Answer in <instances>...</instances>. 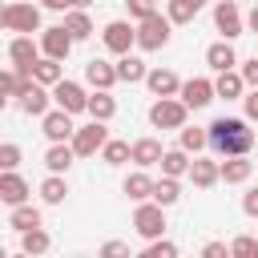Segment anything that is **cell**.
I'll use <instances>...</instances> for the list:
<instances>
[{"label":"cell","mask_w":258,"mask_h":258,"mask_svg":"<svg viewBox=\"0 0 258 258\" xmlns=\"http://www.w3.org/2000/svg\"><path fill=\"white\" fill-rule=\"evenodd\" d=\"M210 145H214V153H222V157H238V153H250L254 133L246 129L242 117H218V121L210 125Z\"/></svg>","instance_id":"6da1fadb"},{"label":"cell","mask_w":258,"mask_h":258,"mask_svg":"<svg viewBox=\"0 0 258 258\" xmlns=\"http://www.w3.org/2000/svg\"><path fill=\"white\" fill-rule=\"evenodd\" d=\"M0 24L8 32H36L40 28V8L36 4H20V0H8L4 12H0Z\"/></svg>","instance_id":"7a4b0ae2"},{"label":"cell","mask_w":258,"mask_h":258,"mask_svg":"<svg viewBox=\"0 0 258 258\" xmlns=\"http://www.w3.org/2000/svg\"><path fill=\"white\" fill-rule=\"evenodd\" d=\"M169 16H145V20H137V48H145V52H157V48H165L169 44Z\"/></svg>","instance_id":"3957f363"},{"label":"cell","mask_w":258,"mask_h":258,"mask_svg":"<svg viewBox=\"0 0 258 258\" xmlns=\"http://www.w3.org/2000/svg\"><path fill=\"white\" fill-rule=\"evenodd\" d=\"M185 101H173V97H157L153 101V109H149V121L157 125V129H181L185 125Z\"/></svg>","instance_id":"277c9868"},{"label":"cell","mask_w":258,"mask_h":258,"mask_svg":"<svg viewBox=\"0 0 258 258\" xmlns=\"http://www.w3.org/2000/svg\"><path fill=\"white\" fill-rule=\"evenodd\" d=\"M161 210H165L161 202H141V206H137L133 226H137L141 238H161V234H165V214H161Z\"/></svg>","instance_id":"5b68a950"},{"label":"cell","mask_w":258,"mask_h":258,"mask_svg":"<svg viewBox=\"0 0 258 258\" xmlns=\"http://www.w3.org/2000/svg\"><path fill=\"white\" fill-rule=\"evenodd\" d=\"M105 141H109L105 121H93V125H85V129L73 133V149H77V157H93L97 149H105Z\"/></svg>","instance_id":"8992f818"},{"label":"cell","mask_w":258,"mask_h":258,"mask_svg":"<svg viewBox=\"0 0 258 258\" xmlns=\"http://www.w3.org/2000/svg\"><path fill=\"white\" fill-rule=\"evenodd\" d=\"M8 60H12V69H16L20 77H32V64H36V44H32V36H12V40H8Z\"/></svg>","instance_id":"52a82bcc"},{"label":"cell","mask_w":258,"mask_h":258,"mask_svg":"<svg viewBox=\"0 0 258 258\" xmlns=\"http://www.w3.org/2000/svg\"><path fill=\"white\" fill-rule=\"evenodd\" d=\"M52 101L60 105V109H69V113H81V109H89V93L77 85V81H56L52 85Z\"/></svg>","instance_id":"ba28073f"},{"label":"cell","mask_w":258,"mask_h":258,"mask_svg":"<svg viewBox=\"0 0 258 258\" xmlns=\"http://www.w3.org/2000/svg\"><path fill=\"white\" fill-rule=\"evenodd\" d=\"M16 105H20L28 117H44V113H48V93H44V85L28 77L24 89H20V97H16Z\"/></svg>","instance_id":"9c48e42d"},{"label":"cell","mask_w":258,"mask_h":258,"mask_svg":"<svg viewBox=\"0 0 258 258\" xmlns=\"http://www.w3.org/2000/svg\"><path fill=\"white\" fill-rule=\"evenodd\" d=\"M73 32L64 28V24H52V28H44V36H40V48H44V56H56V60H64L69 56V48H73Z\"/></svg>","instance_id":"30bf717a"},{"label":"cell","mask_w":258,"mask_h":258,"mask_svg":"<svg viewBox=\"0 0 258 258\" xmlns=\"http://www.w3.org/2000/svg\"><path fill=\"white\" fill-rule=\"evenodd\" d=\"M40 129H44V137H48V141H73V133H77V125H73V113H69V109L44 113Z\"/></svg>","instance_id":"8fae6325"},{"label":"cell","mask_w":258,"mask_h":258,"mask_svg":"<svg viewBox=\"0 0 258 258\" xmlns=\"http://www.w3.org/2000/svg\"><path fill=\"white\" fill-rule=\"evenodd\" d=\"M129 44H137V28H129L125 20H113V24H105V48H109V52L125 56V52H129Z\"/></svg>","instance_id":"7c38bea8"},{"label":"cell","mask_w":258,"mask_h":258,"mask_svg":"<svg viewBox=\"0 0 258 258\" xmlns=\"http://www.w3.org/2000/svg\"><path fill=\"white\" fill-rule=\"evenodd\" d=\"M214 97H218V89H214V81H206V77H194V81L181 85V101H185L189 109H206Z\"/></svg>","instance_id":"4fadbf2b"},{"label":"cell","mask_w":258,"mask_h":258,"mask_svg":"<svg viewBox=\"0 0 258 258\" xmlns=\"http://www.w3.org/2000/svg\"><path fill=\"white\" fill-rule=\"evenodd\" d=\"M214 24H218V32H222L226 40L242 36V16H238V4H234V0H222V4L214 8Z\"/></svg>","instance_id":"5bb4252c"},{"label":"cell","mask_w":258,"mask_h":258,"mask_svg":"<svg viewBox=\"0 0 258 258\" xmlns=\"http://www.w3.org/2000/svg\"><path fill=\"white\" fill-rule=\"evenodd\" d=\"M24 198H28V181H24L16 169H4V173H0V202L24 206Z\"/></svg>","instance_id":"9a60e30c"},{"label":"cell","mask_w":258,"mask_h":258,"mask_svg":"<svg viewBox=\"0 0 258 258\" xmlns=\"http://www.w3.org/2000/svg\"><path fill=\"white\" fill-rule=\"evenodd\" d=\"M85 81L93 89H113L121 77H117V64H105V60H89L85 64Z\"/></svg>","instance_id":"2e32d148"},{"label":"cell","mask_w":258,"mask_h":258,"mask_svg":"<svg viewBox=\"0 0 258 258\" xmlns=\"http://www.w3.org/2000/svg\"><path fill=\"white\" fill-rule=\"evenodd\" d=\"M145 85H149L153 97H177V93H181V81H177L169 69H153V73L145 77Z\"/></svg>","instance_id":"e0dca14e"},{"label":"cell","mask_w":258,"mask_h":258,"mask_svg":"<svg viewBox=\"0 0 258 258\" xmlns=\"http://www.w3.org/2000/svg\"><path fill=\"white\" fill-rule=\"evenodd\" d=\"M161 157H165V149H161V141H157V137H141V141H133V161H137L141 169L161 165Z\"/></svg>","instance_id":"ac0fdd59"},{"label":"cell","mask_w":258,"mask_h":258,"mask_svg":"<svg viewBox=\"0 0 258 258\" xmlns=\"http://www.w3.org/2000/svg\"><path fill=\"white\" fill-rule=\"evenodd\" d=\"M218 177H222V165H214V161H202V157H194V161H189V181H194L198 189H210Z\"/></svg>","instance_id":"d6986e66"},{"label":"cell","mask_w":258,"mask_h":258,"mask_svg":"<svg viewBox=\"0 0 258 258\" xmlns=\"http://www.w3.org/2000/svg\"><path fill=\"white\" fill-rule=\"evenodd\" d=\"M206 64H210V69H218V73L234 69V64H238V56H234L230 40H218V44H210V48H206Z\"/></svg>","instance_id":"ffe728a7"},{"label":"cell","mask_w":258,"mask_h":258,"mask_svg":"<svg viewBox=\"0 0 258 258\" xmlns=\"http://www.w3.org/2000/svg\"><path fill=\"white\" fill-rule=\"evenodd\" d=\"M250 173H254V161H246V153H238V157H226V161H222V181H230V185L246 181Z\"/></svg>","instance_id":"44dd1931"},{"label":"cell","mask_w":258,"mask_h":258,"mask_svg":"<svg viewBox=\"0 0 258 258\" xmlns=\"http://www.w3.org/2000/svg\"><path fill=\"white\" fill-rule=\"evenodd\" d=\"M73 157H77V149H73V145H64V141H52V149L44 153V165H48L52 173H64V169L73 165Z\"/></svg>","instance_id":"7402d4cb"},{"label":"cell","mask_w":258,"mask_h":258,"mask_svg":"<svg viewBox=\"0 0 258 258\" xmlns=\"http://www.w3.org/2000/svg\"><path fill=\"white\" fill-rule=\"evenodd\" d=\"M214 89H218V97H242V89H246V77L242 73H234V69H226V73H218V81H214Z\"/></svg>","instance_id":"603a6c76"},{"label":"cell","mask_w":258,"mask_h":258,"mask_svg":"<svg viewBox=\"0 0 258 258\" xmlns=\"http://www.w3.org/2000/svg\"><path fill=\"white\" fill-rule=\"evenodd\" d=\"M89 113H93V121H109V117L117 113V101L109 97V89H97V93L89 97Z\"/></svg>","instance_id":"cb8c5ba5"},{"label":"cell","mask_w":258,"mask_h":258,"mask_svg":"<svg viewBox=\"0 0 258 258\" xmlns=\"http://www.w3.org/2000/svg\"><path fill=\"white\" fill-rule=\"evenodd\" d=\"M161 173H169V177L189 173V149H165V157H161Z\"/></svg>","instance_id":"d4e9b609"},{"label":"cell","mask_w":258,"mask_h":258,"mask_svg":"<svg viewBox=\"0 0 258 258\" xmlns=\"http://www.w3.org/2000/svg\"><path fill=\"white\" fill-rule=\"evenodd\" d=\"M125 194H129L133 202L153 198V177H149V173H141V169H137V173H129V177H125Z\"/></svg>","instance_id":"484cf974"},{"label":"cell","mask_w":258,"mask_h":258,"mask_svg":"<svg viewBox=\"0 0 258 258\" xmlns=\"http://www.w3.org/2000/svg\"><path fill=\"white\" fill-rule=\"evenodd\" d=\"M8 226L20 230V234H24V230H36V226H40V210H36V206H12Z\"/></svg>","instance_id":"4316f807"},{"label":"cell","mask_w":258,"mask_h":258,"mask_svg":"<svg viewBox=\"0 0 258 258\" xmlns=\"http://www.w3.org/2000/svg\"><path fill=\"white\" fill-rule=\"evenodd\" d=\"M117 77H121V81H129V85H137V81H145V77H149V69H145L137 56H129V52H125V56L117 60Z\"/></svg>","instance_id":"83f0119b"},{"label":"cell","mask_w":258,"mask_h":258,"mask_svg":"<svg viewBox=\"0 0 258 258\" xmlns=\"http://www.w3.org/2000/svg\"><path fill=\"white\" fill-rule=\"evenodd\" d=\"M64 73H60V60L56 56H44V60H36L32 64V81H40V85H56Z\"/></svg>","instance_id":"f1b7e54d"},{"label":"cell","mask_w":258,"mask_h":258,"mask_svg":"<svg viewBox=\"0 0 258 258\" xmlns=\"http://www.w3.org/2000/svg\"><path fill=\"white\" fill-rule=\"evenodd\" d=\"M202 4H206V0H169V12H165V16H169L173 24H189Z\"/></svg>","instance_id":"f546056e"},{"label":"cell","mask_w":258,"mask_h":258,"mask_svg":"<svg viewBox=\"0 0 258 258\" xmlns=\"http://www.w3.org/2000/svg\"><path fill=\"white\" fill-rule=\"evenodd\" d=\"M181 198V185H177V177H161V181H153V202H161V206H173Z\"/></svg>","instance_id":"4dcf8cb0"},{"label":"cell","mask_w":258,"mask_h":258,"mask_svg":"<svg viewBox=\"0 0 258 258\" xmlns=\"http://www.w3.org/2000/svg\"><path fill=\"white\" fill-rule=\"evenodd\" d=\"M48 246H52V238H48V234H44L40 226H36V230H24V234H20V250H24V254H44Z\"/></svg>","instance_id":"1f68e13d"},{"label":"cell","mask_w":258,"mask_h":258,"mask_svg":"<svg viewBox=\"0 0 258 258\" xmlns=\"http://www.w3.org/2000/svg\"><path fill=\"white\" fill-rule=\"evenodd\" d=\"M101 157H105V165H121V161H133V145H129V141H105Z\"/></svg>","instance_id":"d6a6232c"},{"label":"cell","mask_w":258,"mask_h":258,"mask_svg":"<svg viewBox=\"0 0 258 258\" xmlns=\"http://www.w3.org/2000/svg\"><path fill=\"white\" fill-rule=\"evenodd\" d=\"M64 194H69V185H64V177H60V173L44 177V185H40V198H44L48 206H60V202H64Z\"/></svg>","instance_id":"836d02e7"},{"label":"cell","mask_w":258,"mask_h":258,"mask_svg":"<svg viewBox=\"0 0 258 258\" xmlns=\"http://www.w3.org/2000/svg\"><path fill=\"white\" fill-rule=\"evenodd\" d=\"M64 28H69V32L77 36V40H85V36H93V20H89V16L81 12V8H73V12L64 16Z\"/></svg>","instance_id":"e575fe53"},{"label":"cell","mask_w":258,"mask_h":258,"mask_svg":"<svg viewBox=\"0 0 258 258\" xmlns=\"http://www.w3.org/2000/svg\"><path fill=\"white\" fill-rule=\"evenodd\" d=\"M24 81H28V77H20L16 69H8V73H0V93H4V97H20Z\"/></svg>","instance_id":"d590c367"},{"label":"cell","mask_w":258,"mask_h":258,"mask_svg":"<svg viewBox=\"0 0 258 258\" xmlns=\"http://www.w3.org/2000/svg\"><path fill=\"white\" fill-rule=\"evenodd\" d=\"M202 145H210V133H202V129H185V125H181V149L198 153Z\"/></svg>","instance_id":"8d00e7d4"},{"label":"cell","mask_w":258,"mask_h":258,"mask_svg":"<svg viewBox=\"0 0 258 258\" xmlns=\"http://www.w3.org/2000/svg\"><path fill=\"white\" fill-rule=\"evenodd\" d=\"M145 258H177V246H173V242H165V238H149Z\"/></svg>","instance_id":"74e56055"},{"label":"cell","mask_w":258,"mask_h":258,"mask_svg":"<svg viewBox=\"0 0 258 258\" xmlns=\"http://www.w3.org/2000/svg\"><path fill=\"white\" fill-rule=\"evenodd\" d=\"M16 165H20V145L4 141L0 145V169H16Z\"/></svg>","instance_id":"f35d334b"},{"label":"cell","mask_w":258,"mask_h":258,"mask_svg":"<svg viewBox=\"0 0 258 258\" xmlns=\"http://www.w3.org/2000/svg\"><path fill=\"white\" fill-rule=\"evenodd\" d=\"M230 254H238V258H258V242L254 238H234V246H230Z\"/></svg>","instance_id":"ab89813d"},{"label":"cell","mask_w":258,"mask_h":258,"mask_svg":"<svg viewBox=\"0 0 258 258\" xmlns=\"http://www.w3.org/2000/svg\"><path fill=\"white\" fill-rule=\"evenodd\" d=\"M125 4H129V16H137V20L157 12V0H125Z\"/></svg>","instance_id":"60d3db41"},{"label":"cell","mask_w":258,"mask_h":258,"mask_svg":"<svg viewBox=\"0 0 258 258\" xmlns=\"http://www.w3.org/2000/svg\"><path fill=\"white\" fill-rule=\"evenodd\" d=\"M242 77H246V85H250V89H258V56L242 64Z\"/></svg>","instance_id":"b9f144b4"},{"label":"cell","mask_w":258,"mask_h":258,"mask_svg":"<svg viewBox=\"0 0 258 258\" xmlns=\"http://www.w3.org/2000/svg\"><path fill=\"white\" fill-rule=\"evenodd\" d=\"M242 210H246L250 218H258V185H254V189H246V198H242Z\"/></svg>","instance_id":"7bdbcfd3"},{"label":"cell","mask_w":258,"mask_h":258,"mask_svg":"<svg viewBox=\"0 0 258 258\" xmlns=\"http://www.w3.org/2000/svg\"><path fill=\"white\" fill-rule=\"evenodd\" d=\"M101 254H105V258H117V254H129V246H125V242H105Z\"/></svg>","instance_id":"ee69618b"},{"label":"cell","mask_w":258,"mask_h":258,"mask_svg":"<svg viewBox=\"0 0 258 258\" xmlns=\"http://www.w3.org/2000/svg\"><path fill=\"white\" fill-rule=\"evenodd\" d=\"M206 258H226L230 250H226V242H206V250H202Z\"/></svg>","instance_id":"f6af8a7d"},{"label":"cell","mask_w":258,"mask_h":258,"mask_svg":"<svg viewBox=\"0 0 258 258\" xmlns=\"http://www.w3.org/2000/svg\"><path fill=\"white\" fill-rule=\"evenodd\" d=\"M242 101H246V117H250V121H258V89H254L250 97H242Z\"/></svg>","instance_id":"bcb514c9"},{"label":"cell","mask_w":258,"mask_h":258,"mask_svg":"<svg viewBox=\"0 0 258 258\" xmlns=\"http://www.w3.org/2000/svg\"><path fill=\"white\" fill-rule=\"evenodd\" d=\"M40 4H44V8H52V12H64V8H73L69 0H40Z\"/></svg>","instance_id":"7dc6e473"},{"label":"cell","mask_w":258,"mask_h":258,"mask_svg":"<svg viewBox=\"0 0 258 258\" xmlns=\"http://www.w3.org/2000/svg\"><path fill=\"white\" fill-rule=\"evenodd\" d=\"M250 28H254V32H258V4H254V8H250Z\"/></svg>","instance_id":"c3c4849f"},{"label":"cell","mask_w":258,"mask_h":258,"mask_svg":"<svg viewBox=\"0 0 258 258\" xmlns=\"http://www.w3.org/2000/svg\"><path fill=\"white\" fill-rule=\"evenodd\" d=\"M69 4H73V8H85V4H93V0H69Z\"/></svg>","instance_id":"681fc988"}]
</instances>
